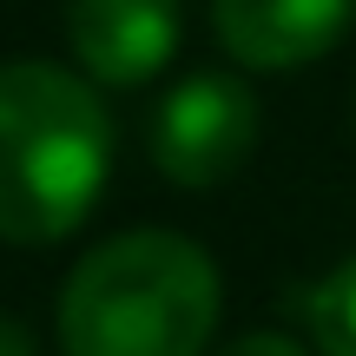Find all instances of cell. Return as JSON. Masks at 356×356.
I'll return each instance as SVG.
<instances>
[{"label": "cell", "instance_id": "cell-1", "mask_svg": "<svg viewBox=\"0 0 356 356\" xmlns=\"http://www.w3.org/2000/svg\"><path fill=\"white\" fill-rule=\"evenodd\" d=\"M225 270L198 238L132 225L99 238L60 284V356H211Z\"/></svg>", "mask_w": 356, "mask_h": 356}, {"label": "cell", "instance_id": "cell-2", "mask_svg": "<svg viewBox=\"0 0 356 356\" xmlns=\"http://www.w3.org/2000/svg\"><path fill=\"white\" fill-rule=\"evenodd\" d=\"M106 185L113 113L99 86L60 60H0V244H66Z\"/></svg>", "mask_w": 356, "mask_h": 356}, {"label": "cell", "instance_id": "cell-3", "mask_svg": "<svg viewBox=\"0 0 356 356\" xmlns=\"http://www.w3.org/2000/svg\"><path fill=\"white\" fill-rule=\"evenodd\" d=\"M152 165L178 191H218L225 178L244 172L257 152V92L238 73H185L165 99L152 106Z\"/></svg>", "mask_w": 356, "mask_h": 356}, {"label": "cell", "instance_id": "cell-4", "mask_svg": "<svg viewBox=\"0 0 356 356\" xmlns=\"http://www.w3.org/2000/svg\"><path fill=\"white\" fill-rule=\"evenodd\" d=\"M185 13L178 0H66V53L106 92L152 86L178 60Z\"/></svg>", "mask_w": 356, "mask_h": 356}, {"label": "cell", "instance_id": "cell-5", "mask_svg": "<svg viewBox=\"0 0 356 356\" xmlns=\"http://www.w3.org/2000/svg\"><path fill=\"white\" fill-rule=\"evenodd\" d=\"M356 0H211V33L244 73H297L343 47Z\"/></svg>", "mask_w": 356, "mask_h": 356}, {"label": "cell", "instance_id": "cell-6", "mask_svg": "<svg viewBox=\"0 0 356 356\" xmlns=\"http://www.w3.org/2000/svg\"><path fill=\"white\" fill-rule=\"evenodd\" d=\"M304 323H310V350L317 356H356V251L337 257L304 297Z\"/></svg>", "mask_w": 356, "mask_h": 356}, {"label": "cell", "instance_id": "cell-7", "mask_svg": "<svg viewBox=\"0 0 356 356\" xmlns=\"http://www.w3.org/2000/svg\"><path fill=\"white\" fill-rule=\"evenodd\" d=\"M211 356H310V343H297L291 330H244L231 343H218Z\"/></svg>", "mask_w": 356, "mask_h": 356}, {"label": "cell", "instance_id": "cell-8", "mask_svg": "<svg viewBox=\"0 0 356 356\" xmlns=\"http://www.w3.org/2000/svg\"><path fill=\"white\" fill-rule=\"evenodd\" d=\"M0 356H33V337L20 330V317H0Z\"/></svg>", "mask_w": 356, "mask_h": 356}, {"label": "cell", "instance_id": "cell-9", "mask_svg": "<svg viewBox=\"0 0 356 356\" xmlns=\"http://www.w3.org/2000/svg\"><path fill=\"white\" fill-rule=\"evenodd\" d=\"M350 132H356V99H350Z\"/></svg>", "mask_w": 356, "mask_h": 356}]
</instances>
